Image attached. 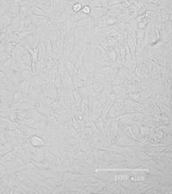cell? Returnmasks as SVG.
Returning <instances> with one entry per match:
<instances>
[{
    "label": "cell",
    "mask_w": 172,
    "mask_h": 194,
    "mask_svg": "<svg viewBox=\"0 0 172 194\" xmlns=\"http://www.w3.org/2000/svg\"><path fill=\"white\" fill-rule=\"evenodd\" d=\"M31 144L33 146V147H42L45 145L44 143V140L38 137V136H33L31 139Z\"/></svg>",
    "instance_id": "obj_2"
},
{
    "label": "cell",
    "mask_w": 172,
    "mask_h": 194,
    "mask_svg": "<svg viewBox=\"0 0 172 194\" xmlns=\"http://www.w3.org/2000/svg\"><path fill=\"white\" fill-rule=\"evenodd\" d=\"M9 58H11V54L7 53L5 51L0 52V63L4 64L5 62H6L9 59Z\"/></svg>",
    "instance_id": "obj_5"
},
{
    "label": "cell",
    "mask_w": 172,
    "mask_h": 194,
    "mask_svg": "<svg viewBox=\"0 0 172 194\" xmlns=\"http://www.w3.org/2000/svg\"><path fill=\"white\" fill-rule=\"evenodd\" d=\"M82 3H80V2H76V3H75L74 5H73V6H72V11H73V13L74 14H76V13H79L82 11Z\"/></svg>",
    "instance_id": "obj_4"
},
{
    "label": "cell",
    "mask_w": 172,
    "mask_h": 194,
    "mask_svg": "<svg viewBox=\"0 0 172 194\" xmlns=\"http://www.w3.org/2000/svg\"><path fill=\"white\" fill-rule=\"evenodd\" d=\"M33 14H36V15H40V16H45V17H49V14L47 13H45L42 9H40L39 7H35L33 10Z\"/></svg>",
    "instance_id": "obj_6"
},
{
    "label": "cell",
    "mask_w": 172,
    "mask_h": 194,
    "mask_svg": "<svg viewBox=\"0 0 172 194\" xmlns=\"http://www.w3.org/2000/svg\"><path fill=\"white\" fill-rule=\"evenodd\" d=\"M20 75H21V77L23 78V80H27V81H30L33 76L31 69L22 70V71H20Z\"/></svg>",
    "instance_id": "obj_3"
},
{
    "label": "cell",
    "mask_w": 172,
    "mask_h": 194,
    "mask_svg": "<svg viewBox=\"0 0 172 194\" xmlns=\"http://www.w3.org/2000/svg\"><path fill=\"white\" fill-rule=\"evenodd\" d=\"M30 84L32 87H40L43 85V79L40 75H33L31 78Z\"/></svg>",
    "instance_id": "obj_1"
},
{
    "label": "cell",
    "mask_w": 172,
    "mask_h": 194,
    "mask_svg": "<svg viewBox=\"0 0 172 194\" xmlns=\"http://www.w3.org/2000/svg\"><path fill=\"white\" fill-rule=\"evenodd\" d=\"M91 11H92V8L90 6H84L82 8V12L84 14H91Z\"/></svg>",
    "instance_id": "obj_7"
}]
</instances>
